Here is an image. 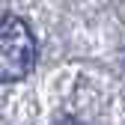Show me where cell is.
<instances>
[{
  "instance_id": "obj_1",
  "label": "cell",
  "mask_w": 125,
  "mask_h": 125,
  "mask_svg": "<svg viewBox=\"0 0 125 125\" xmlns=\"http://www.w3.org/2000/svg\"><path fill=\"white\" fill-rule=\"evenodd\" d=\"M36 66V39L24 18L6 15L0 21V81L12 83L30 74Z\"/></svg>"
}]
</instances>
